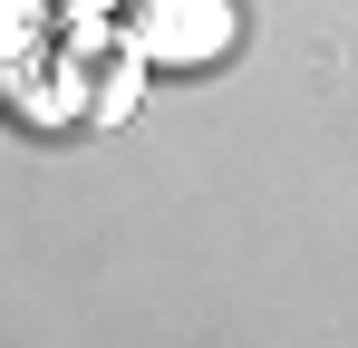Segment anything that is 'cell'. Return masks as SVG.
<instances>
[{"label": "cell", "mask_w": 358, "mask_h": 348, "mask_svg": "<svg viewBox=\"0 0 358 348\" xmlns=\"http://www.w3.org/2000/svg\"><path fill=\"white\" fill-rule=\"evenodd\" d=\"M49 49H59V107H68V126H126L136 97H145V78H155L117 20H59Z\"/></svg>", "instance_id": "cell-1"}, {"label": "cell", "mask_w": 358, "mask_h": 348, "mask_svg": "<svg viewBox=\"0 0 358 348\" xmlns=\"http://www.w3.org/2000/svg\"><path fill=\"white\" fill-rule=\"evenodd\" d=\"M117 29L136 39L145 68H213V58H233L242 10L233 0H117Z\"/></svg>", "instance_id": "cell-2"}, {"label": "cell", "mask_w": 358, "mask_h": 348, "mask_svg": "<svg viewBox=\"0 0 358 348\" xmlns=\"http://www.w3.org/2000/svg\"><path fill=\"white\" fill-rule=\"evenodd\" d=\"M0 107H10V116H29V126H68V107H59V49H49V29H39V39H20V49L0 58Z\"/></svg>", "instance_id": "cell-3"}, {"label": "cell", "mask_w": 358, "mask_h": 348, "mask_svg": "<svg viewBox=\"0 0 358 348\" xmlns=\"http://www.w3.org/2000/svg\"><path fill=\"white\" fill-rule=\"evenodd\" d=\"M39 29H49V10H39V0H0V58L20 49V39H39Z\"/></svg>", "instance_id": "cell-4"}, {"label": "cell", "mask_w": 358, "mask_h": 348, "mask_svg": "<svg viewBox=\"0 0 358 348\" xmlns=\"http://www.w3.org/2000/svg\"><path fill=\"white\" fill-rule=\"evenodd\" d=\"M49 20H117V0H39Z\"/></svg>", "instance_id": "cell-5"}]
</instances>
